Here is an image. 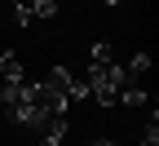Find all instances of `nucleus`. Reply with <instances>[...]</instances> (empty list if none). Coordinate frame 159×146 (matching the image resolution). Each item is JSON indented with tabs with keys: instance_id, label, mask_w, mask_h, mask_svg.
<instances>
[{
	"instance_id": "5",
	"label": "nucleus",
	"mask_w": 159,
	"mask_h": 146,
	"mask_svg": "<svg viewBox=\"0 0 159 146\" xmlns=\"http://www.w3.org/2000/svg\"><path fill=\"white\" fill-rule=\"evenodd\" d=\"M119 102H124V106H146V89H137L133 80H128V84L119 89Z\"/></svg>"
},
{
	"instance_id": "7",
	"label": "nucleus",
	"mask_w": 159,
	"mask_h": 146,
	"mask_svg": "<svg viewBox=\"0 0 159 146\" xmlns=\"http://www.w3.org/2000/svg\"><path fill=\"white\" fill-rule=\"evenodd\" d=\"M31 13H35V22L40 18H57V0H31Z\"/></svg>"
},
{
	"instance_id": "1",
	"label": "nucleus",
	"mask_w": 159,
	"mask_h": 146,
	"mask_svg": "<svg viewBox=\"0 0 159 146\" xmlns=\"http://www.w3.org/2000/svg\"><path fill=\"white\" fill-rule=\"evenodd\" d=\"M89 97L97 102V106H115L119 102V89L128 84V75H124V67H89Z\"/></svg>"
},
{
	"instance_id": "6",
	"label": "nucleus",
	"mask_w": 159,
	"mask_h": 146,
	"mask_svg": "<svg viewBox=\"0 0 159 146\" xmlns=\"http://www.w3.org/2000/svg\"><path fill=\"white\" fill-rule=\"evenodd\" d=\"M146 71H150V53H133V58H128V67H124V75H128V80L146 75Z\"/></svg>"
},
{
	"instance_id": "9",
	"label": "nucleus",
	"mask_w": 159,
	"mask_h": 146,
	"mask_svg": "<svg viewBox=\"0 0 159 146\" xmlns=\"http://www.w3.org/2000/svg\"><path fill=\"white\" fill-rule=\"evenodd\" d=\"M93 146H115V142H111V137H97V142H93Z\"/></svg>"
},
{
	"instance_id": "3",
	"label": "nucleus",
	"mask_w": 159,
	"mask_h": 146,
	"mask_svg": "<svg viewBox=\"0 0 159 146\" xmlns=\"http://www.w3.org/2000/svg\"><path fill=\"white\" fill-rule=\"evenodd\" d=\"M22 62H18L13 53H5V62H0V84H22Z\"/></svg>"
},
{
	"instance_id": "8",
	"label": "nucleus",
	"mask_w": 159,
	"mask_h": 146,
	"mask_svg": "<svg viewBox=\"0 0 159 146\" xmlns=\"http://www.w3.org/2000/svg\"><path fill=\"white\" fill-rule=\"evenodd\" d=\"M142 146H159V115H150L146 133H142Z\"/></svg>"
},
{
	"instance_id": "10",
	"label": "nucleus",
	"mask_w": 159,
	"mask_h": 146,
	"mask_svg": "<svg viewBox=\"0 0 159 146\" xmlns=\"http://www.w3.org/2000/svg\"><path fill=\"white\" fill-rule=\"evenodd\" d=\"M106 5H124V0H106Z\"/></svg>"
},
{
	"instance_id": "4",
	"label": "nucleus",
	"mask_w": 159,
	"mask_h": 146,
	"mask_svg": "<svg viewBox=\"0 0 159 146\" xmlns=\"http://www.w3.org/2000/svg\"><path fill=\"white\" fill-rule=\"evenodd\" d=\"M89 67H115V49L106 45V40H97L93 53H89Z\"/></svg>"
},
{
	"instance_id": "2",
	"label": "nucleus",
	"mask_w": 159,
	"mask_h": 146,
	"mask_svg": "<svg viewBox=\"0 0 159 146\" xmlns=\"http://www.w3.org/2000/svg\"><path fill=\"white\" fill-rule=\"evenodd\" d=\"M62 142H66V115L62 120H49L44 133H40V146H62Z\"/></svg>"
}]
</instances>
